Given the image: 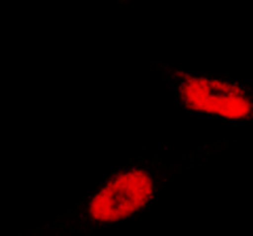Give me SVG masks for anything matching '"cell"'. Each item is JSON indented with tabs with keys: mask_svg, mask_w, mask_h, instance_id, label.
<instances>
[{
	"mask_svg": "<svg viewBox=\"0 0 253 236\" xmlns=\"http://www.w3.org/2000/svg\"><path fill=\"white\" fill-rule=\"evenodd\" d=\"M154 194L156 182L150 171L141 167L123 169L114 173L89 198L86 215L97 224L123 222L144 209L154 198Z\"/></svg>",
	"mask_w": 253,
	"mask_h": 236,
	"instance_id": "obj_2",
	"label": "cell"
},
{
	"mask_svg": "<svg viewBox=\"0 0 253 236\" xmlns=\"http://www.w3.org/2000/svg\"><path fill=\"white\" fill-rule=\"evenodd\" d=\"M177 99L186 110L228 120H253V95L241 84L175 72Z\"/></svg>",
	"mask_w": 253,
	"mask_h": 236,
	"instance_id": "obj_1",
	"label": "cell"
}]
</instances>
